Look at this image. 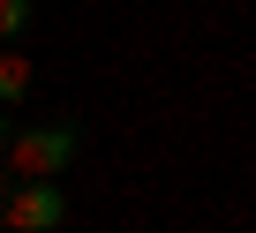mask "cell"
<instances>
[{
  "mask_svg": "<svg viewBox=\"0 0 256 233\" xmlns=\"http://www.w3.org/2000/svg\"><path fill=\"white\" fill-rule=\"evenodd\" d=\"M76 158H83V128H76V113L16 128V136H8V151H0L8 181H60V173L76 166Z\"/></svg>",
  "mask_w": 256,
  "mask_h": 233,
  "instance_id": "6da1fadb",
  "label": "cell"
},
{
  "mask_svg": "<svg viewBox=\"0 0 256 233\" xmlns=\"http://www.w3.org/2000/svg\"><path fill=\"white\" fill-rule=\"evenodd\" d=\"M0 218H8V233H60L68 196H60V181H8L0 188Z\"/></svg>",
  "mask_w": 256,
  "mask_h": 233,
  "instance_id": "7a4b0ae2",
  "label": "cell"
},
{
  "mask_svg": "<svg viewBox=\"0 0 256 233\" xmlns=\"http://www.w3.org/2000/svg\"><path fill=\"white\" fill-rule=\"evenodd\" d=\"M30 90H38V60L23 45H0V113H16Z\"/></svg>",
  "mask_w": 256,
  "mask_h": 233,
  "instance_id": "3957f363",
  "label": "cell"
},
{
  "mask_svg": "<svg viewBox=\"0 0 256 233\" xmlns=\"http://www.w3.org/2000/svg\"><path fill=\"white\" fill-rule=\"evenodd\" d=\"M30 15H38V0H0V45H16L30 30Z\"/></svg>",
  "mask_w": 256,
  "mask_h": 233,
  "instance_id": "277c9868",
  "label": "cell"
},
{
  "mask_svg": "<svg viewBox=\"0 0 256 233\" xmlns=\"http://www.w3.org/2000/svg\"><path fill=\"white\" fill-rule=\"evenodd\" d=\"M8 136H16V121H8V113H0V151H8Z\"/></svg>",
  "mask_w": 256,
  "mask_h": 233,
  "instance_id": "5b68a950",
  "label": "cell"
},
{
  "mask_svg": "<svg viewBox=\"0 0 256 233\" xmlns=\"http://www.w3.org/2000/svg\"><path fill=\"white\" fill-rule=\"evenodd\" d=\"M0 233H8V218H0Z\"/></svg>",
  "mask_w": 256,
  "mask_h": 233,
  "instance_id": "8992f818",
  "label": "cell"
},
{
  "mask_svg": "<svg viewBox=\"0 0 256 233\" xmlns=\"http://www.w3.org/2000/svg\"><path fill=\"white\" fill-rule=\"evenodd\" d=\"M0 188H8V173H0Z\"/></svg>",
  "mask_w": 256,
  "mask_h": 233,
  "instance_id": "52a82bcc",
  "label": "cell"
}]
</instances>
